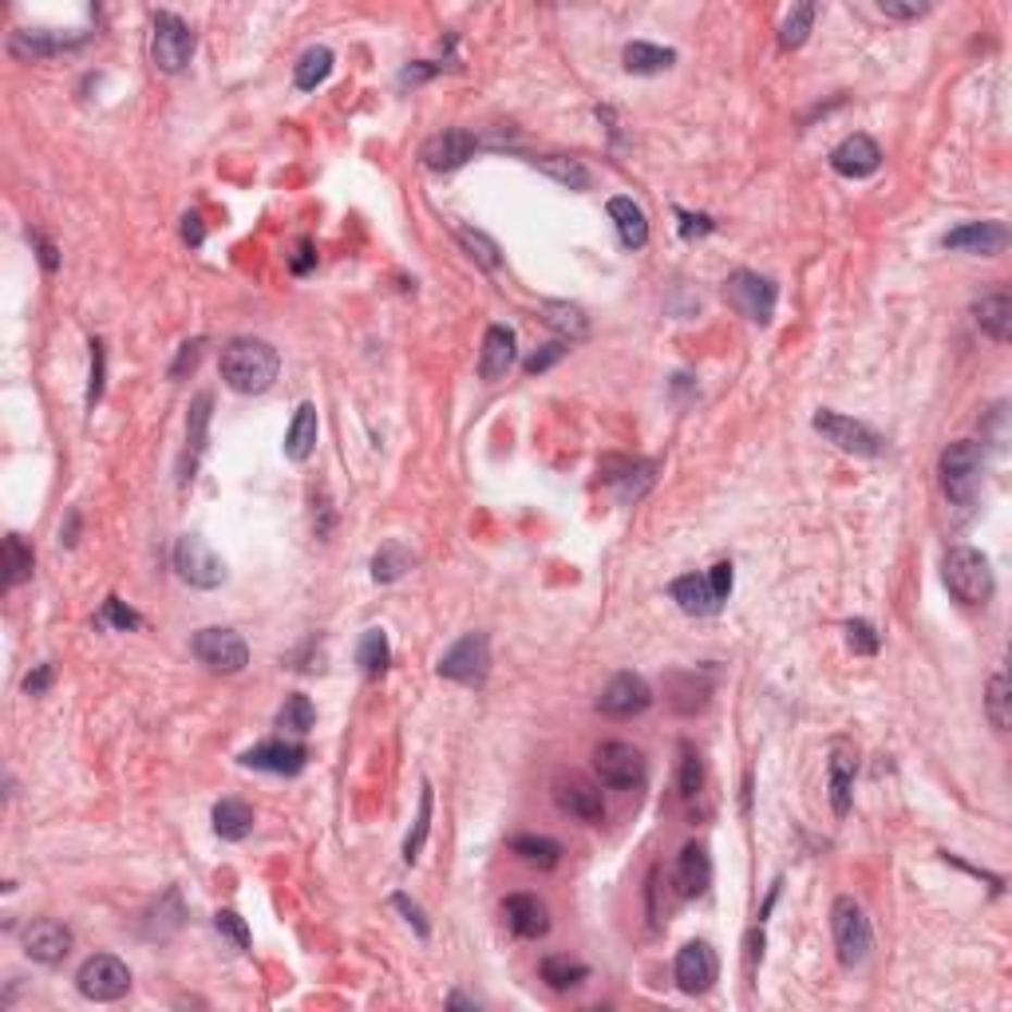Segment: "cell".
Masks as SVG:
<instances>
[{
  "label": "cell",
  "instance_id": "d6986e66",
  "mask_svg": "<svg viewBox=\"0 0 1012 1012\" xmlns=\"http://www.w3.org/2000/svg\"><path fill=\"white\" fill-rule=\"evenodd\" d=\"M941 246L958 253L992 258V253H1001L1004 246H1009V229H1004L1001 222H965V226L949 229L946 238H941Z\"/></svg>",
  "mask_w": 1012,
  "mask_h": 1012
},
{
  "label": "cell",
  "instance_id": "d590c367",
  "mask_svg": "<svg viewBox=\"0 0 1012 1012\" xmlns=\"http://www.w3.org/2000/svg\"><path fill=\"white\" fill-rule=\"evenodd\" d=\"M511 854H519V859L538 866V871H554L558 859H562V842H554V838L546 835H519L511 842Z\"/></svg>",
  "mask_w": 1012,
  "mask_h": 1012
},
{
  "label": "cell",
  "instance_id": "9c48e42d",
  "mask_svg": "<svg viewBox=\"0 0 1012 1012\" xmlns=\"http://www.w3.org/2000/svg\"><path fill=\"white\" fill-rule=\"evenodd\" d=\"M815 432L827 443H835L838 451H847V455H862V459H874L882 455V447H886V439L874 432V427H866L862 420H850V415H838L830 412V408H823V412H815Z\"/></svg>",
  "mask_w": 1012,
  "mask_h": 1012
},
{
  "label": "cell",
  "instance_id": "8992f818",
  "mask_svg": "<svg viewBox=\"0 0 1012 1012\" xmlns=\"http://www.w3.org/2000/svg\"><path fill=\"white\" fill-rule=\"evenodd\" d=\"M195 55V33L178 12H154L151 21V60L159 72L178 76Z\"/></svg>",
  "mask_w": 1012,
  "mask_h": 1012
},
{
  "label": "cell",
  "instance_id": "11a10c76",
  "mask_svg": "<svg viewBox=\"0 0 1012 1012\" xmlns=\"http://www.w3.org/2000/svg\"><path fill=\"white\" fill-rule=\"evenodd\" d=\"M680 214V234L685 238H700V234H712L716 229V222L708 218V214H685V210H676Z\"/></svg>",
  "mask_w": 1012,
  "mask_h": 1012
},
{
  "label": "cell",
  "instance_id": "f35d334b",
  "mask_svg": "<svg viewBox=\"0 0 1012 1012\" xmlns=\"http://www.w3.org/2000/svg\"><path fill=\"white\" fill-rule=\"evenodd\" d=\"M542 313H546V325L554 328V333H562V340H582L589 333L586 313H582L577 305H566V301H546Z\"/></svg>",
  "mask_w": 1012,
  "mask_h": 1012
},
{
  "label": "cell",
  "instance_id": "681fc988",
  "mask_svg": "<svg viewBox=\"0 0 1012 1012\" xmlns=\"http://www.w3.org/2000/svg\"><path fill=\"white\" fill-rule=\"evenodd\" d=\"M103 368H108L103 340H91V384H88V408L91 412H96V403L103 400Z\"/></svg>",
  "mask_w": 1012,
  "mask_h": 1012
},
{
  "label": "cell",
  "instance_id": "4316f807",
  "mask_svg": "<svg viewBox=\"0 0 1012 1012\" xmlns=\"http://www.w3.org/2000/svg\"><path fill=\"white\" fill-rule=\"evenodd\" d=\"M610 218L617 226V238L625 250H641L645 241H649V218H645V210L633 198L625 195L610 198Z\"/></svg>",
  "mask_w": 1012,
  "mask_h": 1012
},
{
  "label": "cell",
  "instance_id": "f6af8a7d",
  "mask_svg": "<svg viewBox=\"0 0 1012 1012\" xmlns=\"http://www.w3.org/2000/svg\"><path fill=\"white\" fill-rule=\"evenodd\" d=\"M1009 673H997L989 680V700H985V708H989V720L997 732H1009L1012 724V712H1009Z\"/></svg>",
  "mask_w": 1012,
  "mask_h": 1012
},
{
  "label": "cell",
  "instance_id": "f546056e",
  "mask_svg": "<svg viewBox=\"0 0 1012 1012\" xmlns=\"http://www.w3.org/2000/svg\"><path fill=\"white\" fill-rule=\"evenodd\" d=\"M253 807L241 803V799H222L214 803V835L226 838V842H241V838L253 835Z\"/></svg>",
  "mask_w": 1012,
  "mask_h": 1012
},
{
  "label": "cell",
  "instance_id": "44dd1931",
  "mask_svg": "<svg viewBox=\"0 0 1012 1012\" xmlns=\"http://www.w3.org/2000/svg\"><path fill=\"white\" fill-rule=\"evenodd\" d=\"M502 914H507V925L514 934L526 937V941H538V937L550 934V910L538 894H511L502 902Z\"/></svg>",
  "mask_w": 1012,
  "mask_h": 1012
},
{
  "label": "cell",
  "instance_id": "ac0fdd59",
  "mask_svg": "<svg viewBox=\"0 0 1012 1012\" xmlns=\"http://www.w3.org/2000/svg\"><path fill=\"white\" fill-rule=\"evenodd\" d=\"M554 799L566 815L582 819V823H601L605 819V799H601V787L582 779V775H566L554 784Z\"/></svg>",
  "mask_w": 1012,
  "mask_h": 1012
},
{
  "label": "cell",
  "instance_id": "836d02e7",
  "mask_svg": "<svg viewBox=\"0 0 1012 1012\" xmlns=\"http://www.w3.org/2000/svg\"><path fill=\"white\" fill-rule=\"evenodd\" d=\"M412 566H415V554L403 542H396L392 538V542H384L380 550L372 554V582H384V586H388V582L403 577Z\"/></svg>",
  "mask_w": 1012,
  "mask_h": 1012
},
{
  "label": "cell",
  "instance_id": "e0dca14e",
  "mask_svg": "<svg viewBox=\"0 0 1012 1012\" xmlns=\"http://www.w3.org/2000/svg\"><path fill=\"white\" fill-rule=\"evenodd\" d=\"M882 166V151L871 135H847L830 151V171L842 178H871Z\"/></svg>",
  "mask_w": 1012,
  "mask_h": 1012
},
{
  "label": "cell",
  "instance_id": "8fae6325",
  "mask_svg": "<svg viewBox=\"0 0 1012 1012\" xmlns=\"http://www.w3.org/2000/svg\"><path fill=\"white\" fill-rule=\"evenodd\" d=\"M490 673V641L487 633H463L443 657H439V676L455 685H483Z\"/></svg>",
  "mask_w": 1012,
  "mask_h": 1012
},
{
  "label": "cell",
  "instance_id": "ba28073f",
  "mask_svg": "<svg viewBox=\"0 0 1012 1012\" xmlns=\"http://www.w3.org/2000/svg\"><path fill=\"white\" fill-rule=\"evenodd\" d=\"M76 989L84 992L88 1001H99V1004L120 1001V997L132 992V969L123 965L115 953H96V958H88L79 965Z\"/></svg>",
  "mask_w": 1012,
  "mask_h": 1012
},
{
  "label": "cell",
  "instance_id": "7dc6e473",
  "mask_svg": "<svg viewBox=\"0 0 1012 1012\" xmlns=\"http://www.w3.org/2000/svg\"><path fill=\"white\" fill-rule=\"evenodd\" d=\"M847 645L859 657H874L878 653V633H874L871 621H847Z\"/></svg>",
  "mask_w": 1012,
  "mask_h": 1012
},
{
  "label": "cell",
  "instance_id": "f1b7e54d",
  "mask_svg": "<svg viewBox=\"0 0 1012 1012\" xmlns=\"http://www.w3.org/2000/svg\"><path fill=\"white\" fill-rule=\"evenodd\" d=\"M316 432H321L316 408L313 403H301L297 415H293V424H289V432H285V455L293 459V463H305L316 447Z\"/></svg>",
  "mask_w": 1012,
  "mask_h": 1012
},
{
  "label": "cell",
  "instance_id": "603a6c76",
  "mask_svg": "<svg viewBox=\"0 0 1012 1012\" xmlns=\"http://www.w3.org/2000/svg\"><path fill=\"white\" fill-rule=\"evenodd\" d=\"M712 886V859H708L704 842H685L676 854V890L680 898H700Z\"/></svg>",
  "mask_w": 1012,
  "mask_h": 1012
},
{
  "label": "cell",
  "instance_id": "484cf974",
  "mask_svg": "<svg viewBox=\"0 0 1012 1012\" xmlns=\"http://www.w3.org/2000/svg\"><path fill=\"white\" fill-rule=\"evenodd\" d=\"M514 364V328L507 325H490L483 333V349H479V376L483 380H502Z\"/></svg>",
  "mask_w": 1012,
  "mask_h": 1012
},
{
  "label": "cell",
  "instance_id": "816d5d0a",
  "mask_svg": "<svg viewBox=\"0 0 1012 1012\" xmlns=\"http://www.w3.org/2000/svg\"><path fill=\"white\" fill-rule=\"evenodd\" d=\"M202 349H207V340H186L183 349H178V360L171 364V380H183L186 372H195L198 360H202Z\"/></svg>",
  "mask_w": 1012,
  "mask_h": 1012
},
{
  "label": "cell",
  "instance_id": "52a82bcc",
  "mask_svg": "<svg viewBox=\"0 0 1012 1012\" xmlns=\"http://www.w3.org/2000/svg\"><path fill=\"white\" fill-rule=\"evenodd\" d=\"M775 297H779L775 282L772 277H760L755 270H736L724 282V301L740 316L755 321V325H767L775 316Z\"/></svg>",
  "mask_w": 1012,
  "mask_h": 1012
},
{
  "label": "cell",
  "instance_id": "680465c9",
  "mask_svg": "<svg viewBox=\"0 0 1012 1012\" xmlns=\"http://www.w3.org/2000/svg\"><path fill=\"white\" fill-rule=\"evenodd\" d=\"M313 265H316L313 241H309V238H301V241H297V253H293V258H289V270H293V273H309V270H313Z\"/></svg>",
  "mask_w": 1012,
  "mask_h": 1012
},
{
  "label": "cell",
  "instance_id": "cb8c5ba5",
  "mask_svg": "<svg viewBox=\"0 0 1012 1012\" xmlns=\"http://www.w3.org/2000/svg\"><path fill=\"white\" fill-rule=\"evenodd\" d=\"M210 408H214V396L198 392L190 403V415H186V455H183V475L178 479H195V467L202 451H207V427H210Z\"/></svg>",
  "mask_w": 1012,
  "mask_h": 1012
},
{
  "label": "cell",
  "instance_id": "db71d44e",
  "mask_svg": "<svg viewBox=\"0 0 1012 1012\" xmlns=\"http://www.w3.org/2000/svg\"><path fill=\"white\" fill-rule=\"evenodd\" d=\"M52 676H55L52 664H36L33 673L24 676V692H28V697H45L48 688H52Z\"/></svg>",
  "mask_w": 1012,
  "mask_h": 1012
},
{
  "label": "cell",
  "instance_id": "5bb4252c",
  "mask_svg": "<svg viewBox=\"0 0 1012 1012\" xmlns=\"http://www.w3.org/2000/svg\"><path fill=\"white\" fill-rule=\"evenodd\" d=\"M673 977H676V989L688 992V997H700V992L712 989L720 977V961H716V953H712V946H708V941H688L673 961Z\"/></svg>",
  "mask_w": 1012,
  "mask_h": 1012
},
{
  "label": "cell",
  "instance_id": "3957f363",
  "mask_svg": "<svg viewBox=\"0 0 1012 1012\" xmlns=\"http://www.w3.org/2000/svg\"><path fill=\"white\" fill-rule=\"evenodd\" d=\"M980 471H985V451L973 439H958L941 451V463H937V475H941V490H946L949 502L958 507H973L980 495Z\"/></svg>",
  "mask_w": 1012,
  "mask_h": 1012
},
{
  "label": "cell",
  "instance_id": "b9f144b4",
  "mask_svg": "<svg viewBox=\"0 0 1012 1012\" xmlns=\"http://www.w3.org/2000/svg\"><path fill=\"white\" fill-rule=\"evenodd\" d=\"M815 4L807 0V4H795L791 12H787L784 28H779V45L784 48H803L807 36H811V24H815Z\"/></svg>",
  "mask_w": 1012,
  "mask_h": 1012
},
{
  "label": "cell",
  "instance_id": "ab89813d",
  "mask_svg": "<svg viewBox=\"0 0 1012 1012\" xmlns=\"http://www.w3.org/2000/svg\"><path fill=\"white\" fill-rule=\"evenodd\" d=\"M432 803H436V795H432V784H420V811H415V823H412V835L403 838V862L412 866L415 859H420V850H424L427 842V830H432Z\"/></svg>",
  "mask_w": 1012,
  "mask_h": 1012
},
{
  "label": "cell",
  "instance_id": "7a4b0ae2",
  "mask_svg": "<svg viewBox=\"0 0 1012 1012\" xmlns=\"http://www.w3.org/2000/svg\"><path fill=\"white\" fill-rule=\"evenodd\" d=\"M941 577H946L949 594L961 605H985L992 598V589H997L989 558L980 554V550H973V546H953L946 554V562H941Z\"/></svg>",
  "mask_w": 1012,
  "mask_h": 1012
},
{
  "label": "cell",
  "instance_id": "6125c7cd",
  "mask_svg": "<svg viewBox=\"0 0 1012 1012\" xmlns=\"http://www.w3.org/2000/svg\"><path fill=\"white\" fill-rule=\"evenodd\" d=\"M760 958H763V934H760V929H751V934H748V961L755 965Z\"/></svg>",
  "mask_w": 1012,
  "mask_h": 1012
},
{
  "label": "cell",
  "instance_id": "d4e9b609",
  "mask_svg": "<svg viewBox=\"0 0 1012 1012\" xmlns=\"http://www.w3.org/2000/svg\"><path fill=\"white\" fill-rule=\"evenodd\" d=\"M669 598L680 605V610L688 613V617H708V613H720V605L724 601L716 598V589H712V582H708L704 574H685L676 577L673 586H669Z\"/></svg>",
  "mask_w": 1012,
  "mask_h": 1012
},
{
  "label": "cell",
  "instance_id": "94428289",
  "mask_svg": "<svg viewBox=\"0 0 1012 1012\" xmlns=\"http://www.w3.org/2000/svg\"><path fill=\"white\" fill-rule=\"evenodd\" d=\"M33 241H36V250H40V262H45V270L55 273V265H60V258H55V246L45 238V234H33Z\"/></svg>",
  "mask_w": 1012,
  "mask_h": 1012
},
{
  "label": "cell",
  "instance_id": "2e32d148",
  "mask_svg": "<svg viewBox=\"0 0 1012 1012\" xmlns=\"http://www.w3.org/2000/svg\"><path fill=\"white\" fill-rule=\"evenodd\" d=\"M475 151H479L475 135L463 132V127H447V132L432 135V139L420 147V163H424L427 171H459L467 159H475Z\"/></svg>",
  "mask_w": 1012,
  "mask_h": 1012
},
{
  "label": "cell",
  "instance_id": "ee69618b",
  "mask_svg": "<svg viewBox=\"0 0 1012 1012\" xmlns=\"http://www.w3.org/2000/svg\"><path fill=\"white\" fill-rule=\"evenodd\" d=\"M700 791H704V760H700V751L692 744H685L680 748V795L692 803Z\"/></svg>",
  "mask_w": 1012,
  "mask_h": 1012
},
{
  "label": "cell",
  "instance_id": "5b68a950",
  "mask_svg": "<svg viewBox=\"0 0 1012 1012\" xmlns=\"http://www.w3.org/2000/svg\"><path fill=\"white\" fill-rule=\"evenodd\" d=\"M594 772H598L601 787H610V791H637V787H645L649 763H645L641 748L625 740H605L594 751Z\"/></svg>",
  "mask_w": 1012,
  "mask_h": 1012
},
{
  "label": "cell",
  "instance_id": "277c9868",
  "mask_svg": "<svg viewBox=\"0 0 1012 1012\" xmlns=\"http://www.w3.org/2000/svg\"><path fill=\"white\" fill-rule=\"evenodd\" d=\"M830 934H835L838 961L847 969L862 965V961L871 958L874 929H871L866 910H862L854 898H835V905H830Z\"/></svg>",
  "mask_w": 1012,
  "mask_h": 1012
},
{
  "label": "cell",
  "instance_id": "ffe728a7",
  "mask_svg": "<svg viewBox=\"0 0 1012 1012\" xmlns=\"http://www.w3.org/2000/svg\"><path fill=\"white\" fill-rule=\"evenodd\" d=\"M309 751L301 744H285V740H265L258 748L241 751V763L253 767V772H273V775H297L305 767Z\"/></svg>",
  "mask_w": 1012,
  "mask_h": 1012
},
{
  "label": "cell",
  "instance_id": "7bdbcfd3",
  "mask_svg": "<svg viewBox=\"0 0 1012 1012\" xmlns=\"http://www.w3.org/2000/svg\"><path fill=\"white\" fill-rule=\"evenodd\" d=\"M459 234V246L475 258V262L483 265V270H499L502 265V258H499V246H495V238H487L483 229H471V226H459L455 229Z\"/></svg>",
  "mask_w": 1012,
  "mask_h": 1012
},
{
  "label": "cell",
  "instance_id": "f907efd6",
  "mask_svg": "<svg viewBox=\"0 0 1012 1012\" xmlns=\"http://www.w3.org/2000/svg\"><path fill=\"white\" fill-rule=\"evenodd\" d=\"M566 352H570V340H550V345H542V349L534 352V357L523 364L526 376H538V372H546L550 364H558V360L566 357Z\"/></svg>",
  "mask_w": 1012,
  "mask_h": 1012
},
{
  "label": "cell",
  "instance_id": "f5cc1de1",
  "mask_svg": "<svg viewBox=\"0 0 1012 1012\" xmlns=\"http://www.w3.org/2000/svg\"><path fill=\"white\" fill-rule=\"evenodd\" d=\"M392 905H396V910H400L403 917H408V922L415 925V934H420V937H427V934H432V925H427L424 910H420V905H415L412 898H408V894H396V898H392Z\"/></svg>",
  "mask_w": 1012,
  "mask_h": 1012
},
{
  "label": "cell",
  "instance_id": "74e56055",
  "mask_svg": "<svg viewBox=\"0 0 1012 1012\" xmlns=\"http://www.w3.org/2000/svg\"><path fill=\"white\" fill-rule=\"evenodd\" d=\"M534 166H538L542 175L554 178L558 186H566V190H589V183H594V175L586 171L582 159H562V154H554V159H534Z\"/></svg>",
  "mask_w": 1012,
  "mask_h": 1012
},
{
  "label": "cell",
  "instance_id": "7402d4cb",
  "mask_svg": "<svg viewBox=\"0 0 1012 1012\" xmlns=\"http://www.w3.org/2000/svg\"><path fill=\"white\" fill-rule=\"evenodd\" d=\"M827 775H830V807H835V815L842 819L850 811V799H854V775H859V751L850 748L847 740H835V748H830Z\"/></svg>",
  "mask_w": 1012,
  "mask_h": 1012
},
{
  "label": "cell",
  "instance_id": "9f6ffc18",
  "mask_svg": "<svg viewBox=\"0 0 1012 1012\" xmlns=\"http://www.w3.org/2000/svg\"><path fill=\"white\" fill-rule=\"evenodd\" d=\"M878 9L886 12V16H894V21H917V16L929 12V4H898V0H882Z\"/></svg>",
  "mask_w": 1012,
  "mask_h": 1012
},
{
  "label": "cell",
  "instance_id": "4dcf8cb0",
  "mask_svg": "<svg viewBox=\"0 0 1012 1012\" xmlns=\"http://www.w3.org/2000/svg\"><path fill=\"white\" fill-rule=\"evenodd\" d=\"M538 977H542L554 992H570L589 977V965L570 958V953H550V958H542V965H538Z\"/></svg>",
  "mask_w": 1012,
  "mask_h": 1012
},
{
  "label": "cell",
  "instance_id": "30bf717a",
  "mask_svg": "<svg viewBox=\"0 0 1012 1012\" xmlns=\"http://www.w3.org/2000/svg\"><path fill=\"white\" fill-rule=\"evenodd\" d=\"M190 649H195V657L207 664L210 673H222V676H234L250 664V645L241 641L234 629H222V625L198 629Z\"/></svg>",
  "mask_w": 1012,
  "mask_h": 1012
},
{
  "label": "cell",
  "instance_id": "bcb514c9",
  "mask_svg": "<svg viewBox=\"0 0 1012 1012\" xmlns=\"http://www.w3.org/2000/svg\"><path fill=\"white\" fill-rule=\"evenodd\" d=\"M214 929H218L222 937H229L238 949H250V925H246V917H241L238 910H218V914H214Z\"/></svg>",
  "mask_w": 1012,
  "mask_h": 1012
},
{
  "label": "cell",
  "instance_id": "7c38bea8",
  "mask_svg": "<svg viewBox=\"0 0 1012 1012\" xmlns=\"http://www.w3.org/2000/svg\"><path fill=\"white\" fill-rule=\"evenodd\" d=\"M175 570L195 589H218L226 582V562L198 534H183L175 542Z\"/></svg>",
  "mask_w": 1012,
  "mask_h": 1012
},
{
  "label": "cell",
  "instance_id": "83f0119b",
  "mask_svg": "<svg viewBox=\"0 0 1012 1012\" xmlns=\"http://www.w3.org/2000/svg\"><path fill=\"white\" fill-rule=\"evenodd\" d=\"M973 316H977V325L989 333L992 340H1009L1012 337V297L1004 293V289H992V293H985L973 305Z\"/></svg>",
  "mask_w": 1012,
  "mask_h": 1012
},
{
  "label": "cell",
  "instance_id": "c3c4849f",
  "mask_svg": "<svg viewBox=\"0 0 1012 1012\" xmlns=\"http://www.w3.org/2000/svg\"><path fill=\"white\" fill-rule=\"evenodd\" d=\"M99 625H111V629H139L142 617L135 610H127L120 598L103 601V613H99Z\"/></svg>",
  "mask_w": 1012,
  "mask_h": 1012
},
{
  "label": "cell",
  "instance_id": "60d3db41",
  "mask_svg": "<svg viewBox=\"0 0 1012 1012\" xmlns=\"http://www.w3.org/2000/svg\"><path fill=\"white\" fill-rule=\"evenodd\" d=\"M313 700L305 697V692H293V697H285L282 712H277V728L293 732V736H305L309 728H313Z\"/></svg>",
  "mask_w": 1012,
  "mask_h": 1012
},
{
  "label": "cell",
  "instance_id": "9a60e30c",
  "mask_svg": "<svg viewBox=\"0 0 1012 1012\" xmlns=\"http://www.w3.org/2000/svg\"><path fill=\"white\" fill-rule=\"evenodd\" d=\"M24 953L33 961H40V965H60V961L72 953V929H67L64 922H55V917H36V922L24 925Z\"/></svg>",
  "mask_w": 1012,
  "mask_h": 1012
},
{
  "label": "cell",
  "instance_id": "e575fe53",
  "mask_svg": "<svg viewBox=\"0 0 1012 1012\" xmlns=\"http://www.w3.org/2000/svg\"><path fill=\"white\" fill-rule=\"evenodd\" d=\"M388 661H392V645H388V633H384V629H368L364 637H360V649H357L360 673L368 676V680H376V676H384Z\"/></svg>",
  "mask_w": 1012,
  "mask_h": 1012
},
{
  "label": "cell",
  "instance_id": "1f68e13d",
  "mask_svg": "<svg viewBox=\"0 0 1012 1012\" xmlns=\"http://www.w3.org/2000/svg\"><path fill=\"white\" fill-rule=\"evenodd\" d=\"M621 60H625V72H629V76H661V72H669V67L676 64V52L673 48H657V45H645V40H633Z\"/></svg>",
  "mask_w": 1012,
  "mask_h": 1012
},
{
  "label": "cell",
  "instance_id": "8d00e7d4",
  "mask_svg": "<svg viewBox=\"0 0 1012 1012\" xmlns=\"http://www.w3.org/2000/svg\"><path fill=\"white\" fill-rule=\"evenodd\" d=\"M328 72H333V52H328L325 45H316V48H309L301 60H297V67H293V84H297V91H313V88H321L328 79Z\"/></svg>",
  "mask_w": 1012,
  "mask_h": 1012
},
{
  "label": "cell",
  "instance_id": "6da1fadb",
  "mask_svg": "<svg viewBox=\"0 0 1012 1012\" xmlns=\"http://www.w3.org/2000/svg\"><path fill=\"white\" fill-rule=\"evenodd\" d=\"M282 372V357L270 340L258 337H234L222 349V380L241 396H262L273 388Z\"/></svg>",
  "mask_w": 1012,
  "mask_h": 1012
},
{
  "label": "cell",
  "instance_id": "4fadbf2b",
  "mask_svg": "<svg viewBox=\"0 0 1012 1012\" xmlns=\"http://www.w3.org/2000/svg\"><path fill=\"white\" fill-rule=\"evenodd\" d=\"M649 704H653V688H649V680L637 673H617L610 685L601 688V697H598V712L613 720L641 716Z\"/></svg>",
  "mask_w": 1012,
  "mask_h": 1012
},
{
  "label": "cell",
  "instance_id": "6f0895ef",
  "mask_svg": "<svg viewBox=\"0 0 1012 1012\" xmlns=\"http://www.w3.org/2000/svg\"><path fill=\"white\" fill-rule=\"evenodd\" d=\"M708 582H712V589H716L720 601H728V594H732V562H716V566L708 570Z\"/></svg>",
  "mask_w": 1012,
  "mask_h": 1012
},
{
  "label": "cell",
  "instance_id": "be15d7a7",
  "mask_svg": "<svg viewBox=\"0 0 1012 1012\" xmlns=\"http://www.w3.org/2000/svg\"><path fill=\"white\" fill-rule=\"evenodd\" d=\"M447 1004H451V1009H475V1001H467L463 992H455V997H451V1001H447Z\"/></svg>",
  "mask_w": 1012,
  "mask_h": 1012
},
{
  "label": "cell",
  "instance_id": "91938a15",
  "mask_svg": "<svg viewBox=\"0 0 1012 1012\" xmlns=\"http://www.w3.org/2000/svg\"><path fill=\"white\" fill-rule=\"evenodd\" d=\"M183 238L190 241V246H202V241H207V229H202V214H186V218H183Z\"/></svg>",
  "mask_w": 1012,
  "mask_h": 1012
},
{
  "label": "cell",
  "instance_id": "d6a6232c",
  "mask_svg": "<svg viewBox=\"0 0 1012 1012\" xmlns=\"http://www.w3.org/2000/svg\"><path fill=\"white\" fill-rule=\"evenodd\" d=\"M36 570V554L33 546L24 542L21 534H4V586L16 589L24 586Z\"/></svg>",
  "mask_w": 1012,
  "mask_h": 1012
}]
</instances>
